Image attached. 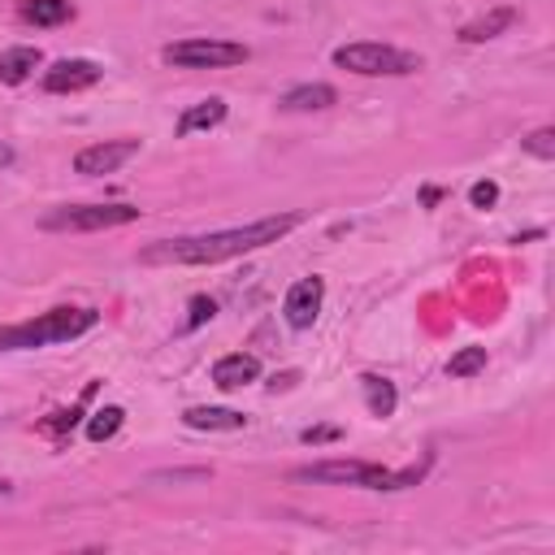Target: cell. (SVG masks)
I'll list each match as a JSON object with an SVG mask.
<instances>
[{
	"mask_svg": "<svg viewBox=\"0 0 555 555\" xmlns=\"http://www.w3.org/2000/svg\"><path fill=\"white\" fill-rule=\"evenodd\" d=\"M212 312H217V304H212L208 295H195V299H191V317H186V330H199L204 321H212Z\"/></svg>",
	"mask_w": 555,
	"mask_h": 555,
	"instance_id": "cell-22",
	"label": "cell"
},
{
	"mask_svg": "<svg viewBox=\"0 0 555 555\" xmlns=\"http://www.w3.org/2000/svg\"><path fill=\"white\" fill-rule=\"evenodd\" d=\"M95 82H100V65L87 56H65V61H52L43 69V91H52V95H74V91H87Z\"/></svg>",
	"mask_w": 555,
	"mask_h": 555,
	"instance_id": "cell-9",
	"label": "cell"
},
{
	"mask_svg": "<svg viewBox=\"0 0 555 555\" xmlns=\"http://www.w3.org/2000/svg\"><path fill=\"white\" fill-rule=\"evenodd\" d=\"M308 447H317V442H334V438H343V429L338 425H312V429H304L299 434Z\"/></svg>",
	"mask_w": 555,
	"mask_h": 555,
	"instance_id": "cell-23",
	"label": "cell"
},
{
	"mask_svg": "<svg viewBox=\"0 0 555 555\" xmlns=\"http://www.w3.org/2000/svg\"><path fill=\"white\" fill-rule=\"evenodd\" d=\"M182 421H186V429H243L247 425L243 412H234V408H204V403L186 408Z\"/></svg>",
	"mask_w": 555,
	"mask_h": 555,
	"instance_id": "cell-17",
	"label": "cell"
},
{
	"mask_svg": "<svg viewBox=\"0 0 555 555\" xmlns=\"http://www.w3.org/2000/svg\"><path fill=\"white\" fill-rule=\"evenodd\" d=\"M130 156H139V139H104V143H91L74 156V173H82V178L117 173Z\"/></svg>",
	"mask_w": 555,
	"mask_h": 555,
	"instance_id": "cell-7",
	"label": "cell"
},
{
	"mask_svg": "<svg viewBox=\"0 0 555 555\" xmlns=\"http://www.w3.org/2000/svg\"><path fill=\"white\" fill-rule=\"evenodd\" d=\"M330 104H338V91L330 82H299L278 100V108H286V113H321Z\"/></svg>",
	"mask_w": 555,
	"mask_h": 555,
	"instance_id": "cell-11",
	"label": "cell"
},
{
	"mask_svg": "<svg viewBox=\"0 0 555 555\" xmlns=\"http://www.w3.org/2000/svg\"><path fill=\"white\" fill-rule=\"evenodd\" d=\"M247 56H251L247 43H234V39H178L160 48V61L178 69H230V65H243Z\"/></svg>",
	"mask_w": 555,
	"mask_h": 555,
	"instance_id": "cell-5",
	"label": "cell"
},
{
	"mask_svg": "<svg viewBox=\"0 0 555 555\" xmlns=\"http://www.w3.org/2000/svg\"><path fill=\"white\" fill-rule=\"evenodd\" d=\"M9 490H13V486H9V481H4V477H0V499H4V494H9Z\"/></svg>",
	"mask_w": 555,
	"mask_h": 555,
	"instance_id": "cell-26",
	"label": "cell"
},
{
	"mask_svg": "<svg viewBox=\"0 0 555 555\" xmlns=\"http://www.w3.org/2000/svg\"><path fill=\"white\" fill-rule=\"evenodd\" d=\"M9 160H13V152H9V147H0V165H9Z\"/></svg>",
	"mask_w": 555,
	"mask_h": 555,
	"instance_id": "cell-25",
	"label": "cell"
},
{
	"mask_svg": "<svg viewBox=\"0 0 555 555\" xmlns=\"http://www.w3.org/2000/svg\"><path fill=\"white\" fill-rule=\"evenodd\" d=\"M494 199H499V182L486 178V182H473V186H468V204H473V208H490Z\"/></svg>",
	"mask_w": 555,
	"mask_h": 555,
	"instance_id": "cell-21",
	"label": "cell"
},
{
	"mask_svg": "<svg viewBox=\"0 0 555 555\" xmlns=\"http://www.w3.org/2000/svg\"><path fill=\"white\" fill-rule=\"evenodd\" d=\"M121 421H126V412H121L117 403H108V408H100V412L87 421V438H91V442H104V438H113V434L121 429Z\"/></svg>",
	"mask_w": 555,
	"mask_h": 555,
	"instance_id": "cell-18",
	"label": "cell"
},
{
	"mask_svg": "<svg viewBox=\"0 0 555 555\" xmlns=\"http://www.w3.org/2000/svg\"><path fill=\"white\" fill-rule=\"evenodd\" d=\"M299 221H304V212H273V217H256L247 225H230V230H212V234L160 238L139 251V264H221V260H234V256H247V251H260L278 238H286Z\"/></svg>",
	"mask_w": 555,
	"mask_h": 555,
	"instance_id": "cell-1",
	"label": "cell"
},
{
	"mask_svg": "<svg viewBox=\"0 0 555 555\" xmlns=\"http://www.w3.org/2000/svg\"><path fill=\"white\" fill-rule=\"evenodd\" d=\"M429 460L412 468H382L369 460H317L291 473V481H317V486H360V490H408L425 477Z\"/></svg>",
	"mask_w": 555,
	"mask_h": 555,
	"instance_id": "cell-2",
	"label": "cell"
},
{
	"mask_svg": "<svg viewBox=\"0 0 555 555\" xmlns=\"http://www.w3.org/2000/svg\"><path fill=\"white\" fill-rule=\"evenodd\" d=\"M360 386H364V403H369V412H373L377 421L395 416V408H399V390H395V382H390V377L364 373V377H360Z\"/></svg>",
	"mask_w": 555,
	"mask_h": 555,
	"instance_id": "cell-15",
	"label": "cell"
},
{
	"mask_svg": "<svg viewBox=\"0 0 555 555\" xmlns=\"http://www.w3.org/2000/svg\"><path fill=\"white\" fill-rule=\"evenodd\" d=\"M208 468H191V473H156L152 481H204Z\"/></svg>",
	"mask_w": 555,
	"mask_h": 555,
	"instance_id": "cell-24",
	"label": "cell"
},
{
	"mask_svg": "<svg viewBox=\"0 0 555 555\" xmlns=\"http://www.w3.org/2000/svg\"><path fill=\"white\" fill-rule=\"evenodd\" d=\"M17 17L30 26H65L74 17V4L69 0H22Z\"/></svg>",
	"mask_w": 555,
	"mask_h": 555,
	"instance_id": "cell-16",
	"label": "cell"
},
{
	"mask_svg": "<svg viewBox=\"0 0 555 555\" xmlns=\"http://www.w3.org/2000/svg\"><path fill=\"white\" fill-rule=\"evenodd\" d=\"M39 65H43V52H39V48H30V43L4 48V52H0V82H4V87H17V82H26Z\"/></svg>",
	"mask_w": 555,
	"mask_h": 555,
	"instance_id": "cell-13",
	"label": "cell"
},
{
	"mask_svg": "<svg viewBox=\"0 0 555 555\" xmlns=\"http://www.w3.org/2000/svg\"><path fill=\"white\" fill-rule=\"evenodd\" d=\"M256 377H260V360L251 351H230L212 364V386H221V390H243Z\"/></svg>",
	"mask_w": 555,
	"mask_h": 555,
	"instance_id": "cell-10",
	"label": "cell"
},
{
	"mask_svg": "<svg viewBox=\"0 0 555 555\" xmlns=\"http://www.w3.org/2000/svg\"><path fill=\"white\" fill-rule=\"evenodd\" d=\"M520 147L529 156H538V160H555V126H538L533 134L520 139Z\"/></svg>",
	"mask_w": 555,
	"mask_h": 555,
	"instance_id": "cell-20",
	"label": "cell"
},
{
	"mask_svg": "<svg viewBox=\"0 0 555 555\" xmlns=\"http://www.w3.org/2000/svg\"><path fill=\"white\" fill-rule=\"evenodd\" d=\"M321 304H325V278L312 273V278H299V282L286 291L282 317H286L291 330H312L317 317H321Z\"/></svg>",
	"mask_w": 555,
	"mask_h": 555,
	"instance_id": "cell-8",
	"label": "cell"
},
{
	"mask_svg": "<svg viewBox=\"0 0 555 555\" xmlns=\"http://www.w3.org/2000/svg\"><path fill=\"white\" fill-rule=\"evenodd\" d=\"M221 121H225V100H221V95H208V100H199V104L182 108V117H178L173 134H195V130H212V126H221Z\"/></svg>",
	"mask_w": 555,
	"mask_h": 555,
	"instance_id": "cell-14",
	"label": "cell"
},
{
	"mask_svg": "<svg viewBox=\"0 0 555 555\" xmlns=\"http://www.w3.org/2000/svg\"><path fill=\"white\" fill-rule=\"evenodd\" d=\"M334 65H338V69H351V74H360V78H403V74H416V69H421V56H416V52H403V48H395V43L360 39V43L334 48Z\"/></svg>",
	"mask_w": 555,
	"mask_h": 555,
	"instance_id": "cell-4",
	"label": "cell"
},
{
	"mask_svg": "<svg viewBox=\"0 0 555 555\" xmlns=\"http://www.w3.org/2000/svg\"><path fill=\"white\" fill-rule=\"evenodd\" d=\"M486 369V347H460L451 360H447V373L451 377H473Z\"/></svg>",
	"mask_w": 555,
	"mask_h": 555,
	"instance_id": "cell-19",
	"label": "cell"
},
{
	"mask_svg": "<svg viewBox=\"0 0 555 555\" xmlns=\"http://www.w3.org/2000/svg\"><path fill=\"white\" fill-rule=\"evenodd\" d=\"M143 208L134 204H65L43 212V230H69V234H87V230H113V225H130L139 221Z\"/></svg>",
	"mask_w": 555,
	"mask_h": 555,
	"instance_id": "cell-6",
	"label": "cell"
},
{
	"mask_svg": "<svg viewBox=\"0 0 555 555\" xmlns=\"http://www.w3.org/2000/svg\"><path fill=\"white\" fill-rule=\"evenodd\" d=\"M95 325H100L95 308H74V304L48 308V312H39L30 321L4 325L0 330V351H35V347H52V343H74Z\"/></svg>",
	"mask_w": 555,
	"mask_h": 555,
	"instance_id": "cell-3",
	"label": "cell"
},
{
	"mask_svg": "<svg viewBox=\"0 0 555 555\" xmlns=\"http://www.w3.org/2000/svg\"><path fill=\"white\" fill-rule=\"evenodd\" d=\"M516 17H520V13H516L512 4H499V9H490V13L473 17V22H464V26H460V43H486V39L503 35Z\"/></svg>",
	"mask_w": 555,
	"mask_h": 555,
	"instance_id": "cell-12",
	"label": "cell"
}]
</instances>
